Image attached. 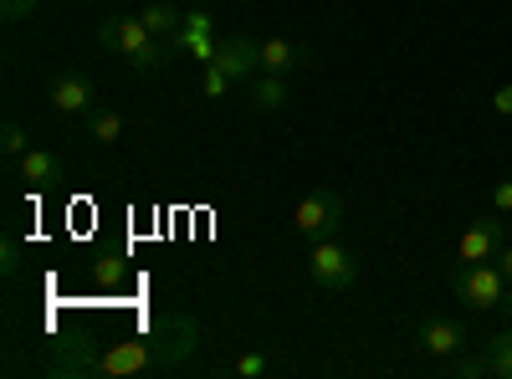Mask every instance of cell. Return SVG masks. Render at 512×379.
Instances as JSON below:
<instances>
[{"label":"cell","mask_w":512,"mask_h":379,"mask_svg":"<svg viewBox=\"0 0 512 379\" xmlns=\"http://www.w3.org/2000/svg\"><path fill=\"white\" fill-rule=\"evenodd\" d=\"M98 41H103V52L123 57L134 72H159V67L169 62V47H164V41H159L139 16H108V21L98 26Z\"/></svg>","instance_id":"6da1fadb"},{"label":"cell","mask_w":512,"mask_h":379,"mask_svg":"<svg viewBox=\"0 0 512 379\" xmlns=\"http://www.w3.org/2000/svg\"><path fill=\"white\" fill-rule=\"evenodd\" d=\"M507 277L497 272V262H456L451 267V292L456 303H466L472 313H492L507 303Z\"/></svg>","instance_id":"7a4b0ae2"},{"label":"cell","mask_w":512,"mask_h":379,"mask_svg":"<svg viewBox=\"0 0 512 379\" xmlns=\"http://www.w3.org/2000/svg\"><path fill=\"white\" fill-rule=\"evenodd\" d=\"M308 277L318 282V287H328V292H349L354 282H359V257L338 241V236H328V241H313L308 246Z\"/></svg>","instance_id":"3957f363"},{"label":"cell","mask_w":512,"mask_h":379,"mask_svg":"<svg viewBox=\"0 0 512 379\" xmlns=\"http://www.w3.org/2000/svg\"><path fill=\"white\" fill-rule=\"evenodd\" d=\"M338 226H344V195H338V190H313V195L297 200V210H292V231L303 236L308 246L338 236Z\"/></svg>","instance_id":"277c9868"},{"label":"cell","mask_w":512,"mask_h":379,"mask_svg":"<svg viewBox=\"0 0 512 379\" xmlns=\"http://www.w3.org/2000/svg\"><path fill=\"white\" fill-rule=\"evenodd\" d=\"M47 98L62 118H88L98 108V82L88 72H77V67H62L52 82H47Z\"/></svg>","instance_id":"5b68a950"},{"label":"cell","mask_w":512,"mask_h":379,"mask_svg":"<svg viewBox=\"0 0 512 379\" xmlns=\"http://www.w3.org/2000/svg\"><path fill=\"white\" fill-rule=\"evenodd\" d=\"M466 344H472V333H466V323H456V318L425 313L415 323V349L431 354V359H456V354H466Z\"/></svg>","instance_id":"8992f818"},{"label":"cell","mask_w":512,"mask_h":379,"mask_svg":"<svg viewBox=\"0 0 512 379\" xmlns=\"http://www.w3.org/2000/svg\"><path fill=\"white\" fill-rule=\"evenodd\" d=\"M154 364H164L159 344H149V339H118L113 349H103V359L93 369L98 374H149Z\"/></svg>","instance_id":"52a82bcc"},{"label":"cell","mask_w":512,"mask_h":379,"mask_svg":"<svg viewBox=\"0 0 512 379\" xmlns=\"http://www.w3.org/2000/svg\"><path fill=\"white\" fill-rule=\"evenodd\" d=\"M507 221H497V216H487V221H472V231L461 236V246H456V262H497V251L507 246Z\"/></svg>","instance_id":"ba28073f"},{"label":"cell","mask_w":512,"mask_h":379,"mask_svg":"<svg viewBox=\"0 0 512 379\" xmlns=\"http://www.w3.org/2000/svg\"><path fill=\"white\" fill-rule=\"evenodd\" d=\"M210 67H221L231 82L256 77V72H262V41H251V36H221V52H216V62H210Z\"/></svg>","instance_id":"9c48e42d"},{"label":"cell","mask_w":512,"mask_h":379,"mask_svg":"<svg viewBox=\"0 0 512 379\" xmlns=\"http://www.w3.org/2000/svg\"><path fill=\"white\" fill-rule=\"evenodd\" d=\"M313 57H318V52H313V47H303V41H287V36L262 41V72H277V77L313 67Z\"/></svg>","instance_id":"30bf717a"},{"label":"cell","mask_w":512,"mask_h":379,"mask_svg":"<svg viewBox=\"0 0 512 379\" xmlns=\"http://www.w3.org/2000/svg\"><path fill=\"white\" fill-rule=\"evenodd\" d=\"M246 103H251L256 113H282V108L292 103L287 77H277V72H256V77H251V88H246Z\"/></svg>","instance_id":"8fae6325"},{"label":"cell","mask_w":512,"mask_h":379,"mask_svg":"<svg viewBox=\"0 0 512 379\" xmlns=\"http://www.w3.org/2000/svg\"><path fill=\"white\" fill-rule=\"evenodd\" d=\"M16 175L31 185H57L62 180V154L57 149H26V159L16 164Z\"/></svg>","instance_id":"7c38bea8"},{"label":"cell","mask_w":512,"mask_h":379,"mask_svg":"<svg viewBox=\"0 0 512 379\" xmlns=\"http://www.w3.org/2000/svg\"><path fill=\"white\" fill-rule=\"evenodd\" d=\"M139 21L159 36V41H169V36H175L180 31V21H185V11L175 6V0H149V6L139 11Z\"/></svg>","instance_id":"4fadbf2b"},{"label":"cell","mask_w":512,"mask_h":379,"mask_svg":"<svg viewBox=\"0 0 512 379\" xmlns=\"http://www.w3.org/2000/svg\"><path fill=\"white\" fill-rule=\"evenodd\" d=\"M82 134H88L93 144H118L123 139V113L118 108H93L88 118H82Z\"/></svg>","instance_id":"5bb4252c"},{"label":"cell","mask_w":512,"mask_h":379,"mask_svg":"<svg viewBox=\"0 0 512 379\" xmlns=\"http://www.w3.org/2000/svg\"><path fill=\"white\" fill-rule=\"evenodd\" d=\"M482 354H487V369H492L497 379H512V328L492 333V339L482 344Z\"/></svg>","instance_id":"9a60e30c"},{"label":"cell","mask_w":512,"mask_h":379,"mask_svg":"<svg viewBox=\"0 0 512 379\" xmlns=\"http://www.w3.org/2000/svg\"><path fill=\"white\" fill-rule=\"evenodd\" d=\"M0 154H6V164H11V170H16V164L26 159V129H21L16 118H6V129H0Z\"/></svg>","instance_id":"2e32d148"},{"label":"cell","mask_w":512,"mask_h":379,"mask_svg":"<svg viewBox=\"0 0 512 379\" xmlns=\"http://www.w3.org/2000/svg\"><path fill=\"white\" fill-rule=\"evenodd\" d=\"M451 364V374H461V379H482V374H492L487 369V354H456V359H446Z\"/></svg>","instance_id":"e0dca14e"},{"label":"cell","mask_w":512,"mask_h":379,"mask_svg":"<svg viewBox=\"0 0 512 379\" xmlns=\"http://www.w3.org/2000/svg\"><path fill=\"white\" fill-rule=\"evenodd\" d=\"M267 369H272L267 354H241V359H236V374H241V379H262Z\"/></svg>","instance_id":"ac0fdd59"},{"label":"cell","mask_w":512,"mask_h":379,"mask_svg":"<svg viewBox=\"0 0 512 379\" xmlns=\"http://www.w3.org/2000/svg\"><path fill=\"white\" fill-rule=\"evenodd\" d=\"M36 6H41V0H0V16H6V21H26V16H36Z\"/></svg>","instance_id":"d6986e66"},{"label":"cell","mask_w":512,"mask_h":379,"mask_svg":"<svg viewBox=\"0 0 512 379\" xmlns=\"http://www.w3.org/2000/svg\"><path fill=\"white\" fill-rule=\"evenodd\" d=\"M226 88H231V77L221 67H205V98H226Z\"/></svg>","instance_id":"ffe728a7"},{"label":"cell","mask_w":512,"mask_h":379,"mask_svg":"<svg viewBox=\"0 0 512 379\" xmlns=\"http://www.w3.org/2000/svg\"><path fill=\"white\" fill-rule=\"evenodd\" d=\"M492 210H497V216H512V180H502L492 190Z\"/></svg>","instance_id":"44dd1931"},{"label":"cell","mask_w":512,"mask_h":379,"mask_svg":"<svg viewBox=\"0 0 512 379\" xmlns=\"http://www.w3.org/2000/svg\"><path fill=\"white\" fill-rule=\"evenodd\" d=\"M0 257H6V262H0V267H6V277H16V272H21V246H16V241L0 246Z\"/></svg>","instance_id":"7402d4cb"},{"label":"cell","mask_w":512,"mask_h":379,"mask_svg":"<svg viewBox=\"0 0 512 379\" xmlns=\"http://www.w3.org/2000/svg\"><path fill=\"white\" fill-rule=\"evenodd\" d=\"M492 108H497L502 118H512V82H502V88L492 93Z\"/></svg>","instance_id":"603a6c76"},{"label":"cell","mask_w":512,"mask_h":379,"mask_svg":"<svg viewBox=\"0 0 512 379\" xmlns=\"http://www.w3.org/2000/svg\"><path fill=\"white\" fill-rule=\"evenodd\" d=\"M497 272H502V277H507V282H512V241H507V246H502V251H497Z\"/></svg>","instance_id":"cb8c5ba5"},{"label":"cell","mask_w":512,"mask_h":379,"mask_svg":"<svg viewBox=\"0 0 512 379\" xmlns=\"http://www.w3.org/2000/svg\"><path fill=\"white\" fill-rule=\"evenodd\" d=\"M118 277H123V267H118V262H113V267H108V262L98 267V282H118Z\"/></svg>","instance_id":"d4e9b609"},{"label":"cell","mask_w":512,"mask_h":379,"mask_svg":"<svg viewBox=\"0 0 512 379\" xmlns=\"http://www.w3.org/2000/svg\"><path fill=\"white\" fill-rule=\"evenodd\" d=\"M502 313H507V323H512V287H507V303H502Z\"/></svg>","instance_id":"484cf974"},{"label":"cell","mask_w":512,"mask_h":379,"mask_svg":"<svg viewBox=\"0 0 512 379\" xmlns=\"http://www.w3.org/2000/svg\"><path fill=\"white\" fill-rule=\"evenodd\" d=\"M507 226H512V216H507Z\"/></svg>","instance_id":"4316f807"}]
</instances>
